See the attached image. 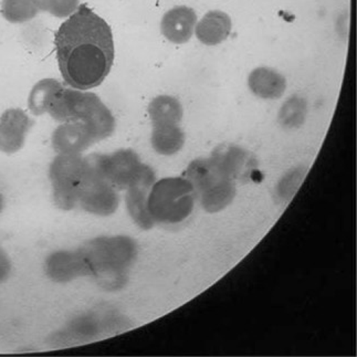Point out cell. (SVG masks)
I'll return each instance as SVG.
<instances>
[{
    "label": "cell",
    "mask_w": 357,
    "mask_h": 357,
    "mask_svg": "<svg viewBox=\"0 0 357 357\" xmlns=\"http://www.w3.org/2000/svg\"><path fill=\"white\" fill-rule=\"evenodd\" d=\"M56 60L68 86L88 91L107 79L114 61L113 33L105 19L80 5L56 31Z\"/></svg>",
    "instance_id": "obj_1"
},
{
    "label": "cell",
    "mask_w": 357,
    "mask_h": 357,
    "mask_svg": "<svg viewBox=\"0 0 357 357\" xmlns=\"http://www.w3.org/2000/svg\"><path fill=\"white\" fill-rule=\"evenodd\" d=\"M84 277L93 278L105 290H120L137 258V245L128 236H102L77 248Z\"/></svg>",
    "instance_id": "obj_2"
},
{
    "label": "cell",
    "mask_w": 357,
    "mask_h": 357,
    "mask_svg": "<svg viewBox=\"0 0 357 357\" xmlns=\"http://www.w3.org/2000/svg\"><path fill=\"white\" fill-rule=\"evenodd\" d=\"M196 199L194 187L184 176L165 177L155 181L147 207L155 224L175 225L192 215Z\"/></svg>",
    "instance_id": "obj_3"
},
{
    "label": "cell",
    "mask_w": 357,
    "mask_h": 357,
    "mask_svg": "<svg viewBox=\"0 0 357 357\" xmlns=\"http://www.w3.org/2000/svg\"><path fill=\"white\" fill-rule=\"evenodd\" d=\"M185 178L194 187L204 211H224L236 197V183L227 176L211 158H197L186 168Z\"/></svg>",
    "instance_id": "obj_4"
},
{
    "label": "cell",
    "mask_w": 357,
    "mask_h": 357,
    "mask_svg": "<svg viewBox=\"0 0 357 357\" xmlns=\"http://www.w3.org/2000/svg\"><path fill=\"white\" fill-rule=\"evenodd\" d=\"M86 178V160L82 154H56L49 167L54 204L61 211L75 209Z\"/></svg>",
    "instance_id": "obj_5"
},
{
    "label": "cell",
    "mask_w": 357,
    "mask_h": 357,
    "mask_svg": "<svg viewBox=\"0 0 357 357\" xmlns=\"http://www.w3.org/2000/svg\"><path fill=\"white\" fill-rule=\"evenodd\" d=\"M84 160L86 178L81 186L77 206L94 216H111L120 206L118 190L102 176L99 154L89 155Z\"/></svg>",
    "instance_id": "obj_6"
},
{
    "label": "cell",
    "mask_w": 357,
    "mask_h": 357,
    "mask_svg": "<svg viewBox=\"0 0 357 357\" xmlns=\"http://www.w3.org/2000/svg\"><path fill=\"white\" fill-rule=\"evenodd\" d=\"M100 171L116 190H126L133 184L144 164L132 149H119L111 154H99Z\"/></svg>",
    "instance_id": "obj_7"
},
{
    "label": "cell",
    "mask_w": 357,
    "mask_h": 357,
    "mask_svg": "<svg viewBox=\"0 0 357 357\" xmlns=\"http://www.w3.org/2000/svg\"><path fill=\"white\" fill-rule=\"evenodd\" d=\"M156 181L152 167L144 164L139 177L126 188V208L132 220L143 230L152 229L155 222L149 215L147 200L149 190Z\"/></svg>",
    "instance_id": "obj_8"
},
{
    "label": "cell",
    "mask_w": 357,
    "mask_h": 357,
    "mask_svg": "<svg viewBox=\"0 0 357 357\" xmlns=\"http://www.w3.org/2000/svg\"><path fill=\"white\" fill-rule=\"evenodd\" d=\"M77 121L86 124L96 142L107 139L115 130V119L109 107L99 96L86 91L82 96Z\"/></svg>",
    "instance_id": "obj_9"
},
{
    "label": "cell",
    "mask_w": 357,
    "mask_h": 357,
    "mask_svg": "<svg viewBox=\"0 0 357 357\" xmlns=\"http://www.w3.org/2000/svg\"><path fill=\"white\" fill-rule=\"evenodd\" d=\"M32 126L29 115L24 109H6L0 116V152L15 154L24 147Z\"/></svg>",
    "instance_id": "obj_10"
},
{
    "label": "cell",
    "mask_w": 357,
    "mask_h": 357,
    "mask_svg": "<svg viewBox=\"0 0 357 357\" xmlns=\"http://www.w3.org/2000/svg\"><path fill=\"white\" fill-rule=\"evenodd\" d=\"M51 143L56 154H82L96 141L82 121H67L54 130Z\"/></svg>",
    "instance_id": "obj_11"
},
{
    "label": "cell",
    "mask_w": 357,
    "mask_h": 357,
    "mask_svg": "<svg viewBox=\"0 0 357 357\" xmlns=\"http://www.w3.org/2000/svg\"><path fill=\"white\" fill-rule=\"evenodd\" d=\"M197 22V14L194 9L187 6H177L164 15L160 22V31L169 43L184 45L194 36Z\"/></svg>",
    "instance_id": "obj_12"
},
{
    "label": "cell",
    "mask_w": 357,
    "mask_h": 357,
    "mask_svg": "<svg viewBox=\"0 0 357 357\" xmlns=\"http://www.w3.org/2000/svg\"><path fill=\"white\" fill-rule=\"evenodd\" d=\"M211 158L218 164L227 176L235 183L247 178L256 165L250 153L238 145H219Z\"/></svg>",
    "instance_id": "obj_13"
},
{
    "label": "cell",
    "mask_w": 357,
    "mask_h": 357,
    "mask_svg": "<svg viewBox=\"0 0 357 357\" xmlns=\"http://www.w3.org/2000/svg\"><path fill=\"white\" fill-rule=\"evenodd\" d=\"M231 28L229 15L222 10H211L197 22L195 35L203 45H217L229 37Z\"/></svg>",
    "instance_id": "obj_14"
},
{
    "label": "cell",
    "mask_w": 357,
    "mask_h": 357,
    "mask_svg": "<svg viewBox=\"0 0 357 357\" xmlns=\"http://www.w3.org/2000/svg\"><path fill=\"white\" fill-rule=\"evenodd\" d=\"M248 86L251 92L261 99L277 100L284 94L287 80L271 68L259 67L249 75Z\"/></svg>",
    "instance_id": "obj_15"
},
{
    "label": "cell",
    "mask_w": 357,
    "mask_h": 357,
    "mask_svg": "<svg viewBox=\"0 0 357 357\" xmlns=\"http://www.w3.org/2000/svg\"><path fill=\"white\" fill-rule=\"evenodd\" d=\"M151 144L155 152L163 156L177 154L184 147V131L179 124L153 126Z\"/></svg>",
    "instance_id": "obj_16"
},
{
    "label": "cell",
    "mask_w": 357,
    "mask_h": 357,
    "mask_svg": "<svg viewBox=\"0 0 357 357\" xmlns=\"http://www.w3.org/2000/svg\"><path fill=\"white\" fill-rule=\"evenodd\" d=\"M149 119L153 126L179 124L183 120V107L181 102L168 94L156 96L149 105Z\"/></svg>",
    "instance_id": "obj_17"
},
{
    "label": "cell",
    "mask_w": 357,
    "mask_h": 357,
    "mask_svg": "<svg viewBox=\"0 0 357 357\" xmlns=\"http://www.w3.org/2000/svg\"><path fill=\"white\" fill-rule=\"evenodd\" d=\"M61 86L59 81L50 77L38 81L35 86H32L28 96V107L30 112L35 115L47 114L51 100Z\"/></svg>",
    "instance_id": "obj_18"
},
{
    "label": "cell",
    "mask_w": 357,
    "mask_h": 357,
    "mask_svg": "<svg viewBox=\"0 0 357 357\" xmlns=\"http://www.w3.org/2000/svg\"><path fill=\"white\" fill-rule=\"evenodd\" d=\"M1 15L10 24H24L39 15L40 0H3Z\"/></svg>",
    "instance_id": "obj_19"
},
{
    "label": "cell",
    "mask_w": 357,
    "mask_h": 357,
    "mask_svg": "<svg viewBox=\"0 0 357 357\" xmlns=\"http://www.w3.org/2000/svg\"><path fill=\"white\" fill-rule=\"evenodd\" d=\"M307 114V101L301 96H294L281 107L278 119L282 128L294 130L303 124Z\"/></svg>",
    "instance_id": "obj_20"
},
{
    "label": "cell",
    "mask_w": 357,
    "mask_h": 357,
    "mask_svg": "<svg viewBox=\"0 0 357 357\" xmlns=\"http://www.w3.org/2000/svg\"><path fill=\"white\" fill-rule=\"evenodd\" d=\"M307 168L304 166L291 169L278 183L277 196L281 202H289L294 197L301 186L304 177L307 175Z\"/></svg>",
    "instance_id": "obj_21"
},
{
    "label": "cell",
    "mask_w": 357,
    "mask_h": 357,
    "mask_svg": "<svg viewBox=\"0 0 357 357\" xmlns=\"http://www.w3.org/2000/svg\"><path fill=\"white\" fill-rule=\"evenodd\" d=\"M41 10L56 18H68L75 14L80 0H40Z\"/></svg>",
    "instance_id": "obj_22"
},
{
    "label": "cell",
    "mask_w": 357,
    "mask_h": 357,
    "mask_svg": "<svg viewBox=\"0 0 357 357\" xmlns=\"http://www.w3.org/2000/svg\"><path fill=\"white\" fill-rule=\"evenodd\" d=\"M11 269H13V266H11L10 259L6 251L0 247V283L8 280Z\"/></svg>",
    "instance_id": "obj_23"
},
{
    "label": "cell",
    "mask_w": 357,
    "mask_h": 357,
    "mask_svg": "<svg viewBox=\"0 0 357 357\" xmlns=\"http://www.w3.org/2000/svg\"><path fill=\"white\" fill-rule=\"evenodd\" d=\"M3 207H5V199H3V196L0 192V213H3Z\"/></svg>",
    "instance_id": "obj_24"
}]
</instances>
